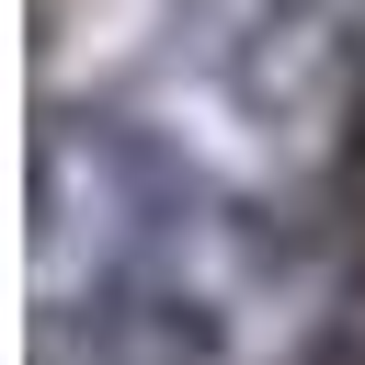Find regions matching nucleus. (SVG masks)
<instances>
[{
    "label": "nucleus",
    "mask_w": 365,
    "mask_h": 365,
    "mask_svg": "<svg viewBox=\"0 0 365 365\" xmlns=\"http://www.w3.org/2000/svg\"><path fill=\"white\" fill-rule=\"evenodd\" d=\"M217 182L125 103H46L34 114V251L91 262H182Z\"/></svg>",
    "instance_id": "f257e3e1"
},
{
    "label": "nucleus",
    "mask_w": 365,
    "mask_h": 365,
    "mask_svg": "<svg viewBox=\"0 0 365 365\" xmlns=\"http://www.w3.org/2000/svg\"><path fill=\"white\" fill-rule=\"evenodd\" d=\"M34 365H228V308L182 262H91L34 319Z\"/></svg>",
    "instance_id": "f03ea898"
},
{
    "label": "nucleus",
    "mask_w": 365,
    "mask_h": 365,
    "mask_svg": "<svg viewBox=\"0 0 365 365\" xmlns=\"http://www.w3.org/2000/svg\"><path fill=\"white\" fill-rule=\"evenodd\" d=\"M342 194L365 205V80L342 91Z\"/></svg>",
    "instance_id": "7ed1b4c3"
}]
</instances>
